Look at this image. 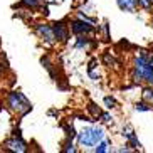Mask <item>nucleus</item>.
I'll return each mask as SVG.
<instances>
[{
    "mask_svg": "<svg viewBox=\"0 0 153 153\" xmlns=\"http://www.w3.org/2000/svg\"><path fill=\"white\" fill-rule=\"evenodd\" d=\"M136 81H145L153 84V68L148 62V59L145 56H140L135 59V72H133Z\"/></svg>",
    "mask_w": 153,
    "mask_h": 153,
    "instance_id": "1",
    "label": "nucleus"
},
{
    "mask_svg": "<svg viewBox=\"0 0 153 153\" xmlns=\"http://www.w3.org/2000/svg\"><path fill=\"white\" fill-rule=\"evenodd\" d=\"M9 106L20 114H25L27 111H30V103L27 101V98L22 93H17V91L9 94Z\"/></svg>",
    "mask_w": 153,
    "mask_h": 153,
    "instance_id": "2",
    "label": "nucleus"
},
{
    "mask_svg": "<svg viewBox=\"0 0 153 153\" xmlns=\"http://www.w3.org/2000/svg\"><path fill=\"white\" fill-rule=\"evenodd\" d=\"M77 141H79L81 146H94L98 143L93 128H84L81 133H77Z\"/></svg>",
    "mask_w": 153,
    "mask_h": 153,
    "instance_id": "3",
    "label": "nucleus"
},
{
    "mask_svg": "<svg viewBox=\"0 0 153 153\" xmlns=\"http://www.w3.org/2000/svg\"><path fill=\"white\" fill-rule=\"evenodd\" d=\"M71 30L76 34V36H88V34H91V32L94 30V27H93V24L91 22H86V20H74L71 25Z\"/></svg>",
    "mask_w": 153,
    "mask_h": 153,
    "instance_id": "4",
    "label": "nucleus"
},
{
    "mask_svg": "<svg viewBox=\"0 0 153 153\" xmlns=\"http://www.w3.org/2000/svg\"><path fill=\"white\" fill-rule=\"evenodd\" d=\"M4 146H5V150H9V152H15V153H24V152H27V143L24 141V140H20V138H10V140H7L4 143Z\"/></svg>",
    "mask_w": 153,
    "mask_h": 153,
    "instance_id": "5",
    "label": "nucleus"
},
{
    "mask_svg": "<svg viewBox=\"0 0 153 153\" xmlns=\"http://www.w3.org/2000/svg\"><path fill=\"white\" fill-rule=\"evenodd\" d=\"M52 27V34H54V39L61 42H66L69 39V29L68 25H64L62 22H56L54 25H51Z\"/></svg>",
    "mask_w": 153,
    "mask_h": 153,
    "instance_id": "6",
    "label": "nucleus"
},
{
    "mask_svg": "<svg viewBox=\"0 0 153 153\" xmlns=\"http://www.w3.org/2000/svg\"><path fill=\"white\" fill-rule=\"evenodd\" d=\"M36 30L41 37H44L45 41H54V34H52V27L51 25H45V24H37Z\"/></svg>",
    "mask_w": 153,
    "mask_h": 153,
    "instance_id": "7",
    "label": "nucleus"
},
{
    "mask_svg": "<svg viewBox=\"0 0 153 153\" xmlns=\"http://www.w3.org/2000/svg\"><path fill=\"white\" fill-rule=\"evenodd\" d=\"M120 9L125 10V12H135L136 7H138V0H116Z\"/></svg>",
    "mask_w": 153,
    "mask_h": 153,
    "instance_id": "8",
    "label": "nucleus"
},
{
    "mask_svg": "<svg viewBox=\"0 0 153 153\" xmlns=\"http://www.w3.org/2000/svg\"><path fill=\"white\" fill-rule=\"evenodd\" d=\"M123 136H126V140H128V141H130L135 148H140V146H141V145H140V141L136 140L135 131H133V128H131V126H126L125 130H123Z\"/></svg>",
    "mask_w": 153,
    "mask_h": 153,
    "instance_id": "9",
    "label": "nucleus"
},
{
    "mask_svg": "<svg viewBox=\"0 0 153 153\" xmlns=\"http://www.w3.org/2000/svg\"><path fill=\"white\" fill-rule=\"evenodd\" d=\"M98 146L94 148V152L96 153H106V152H109V141H106V140H101V141H98Z\"/></svg>",
    "mask_w": 153,
    "mask_h": 153,
    "instance_id": "10",
    "label": "nucleus"
},
{
    "mask_svg": "<svg viewBox=\"0 0 153 153\" xmlns=\"http://www.w3.org/2000/svg\"><path fill=\"white\" fill-rule=\"evenodd\" d=\"M22 4L29 9H39V0H22Z\"/></svg>",
    "mask_w": 153,
    "mask_h": 153,
    "instance_id": "11",
    "label": "nucleus"
},
{
    "mask_svg": "<svg viewBox=\"0 0 153 153\" xmlns=\"http://www.w3.org/2000/svg\"><path fill=\"white\" fill-rule=\"evenodd\" d=\"M138 7H141V9H145V10H150L153 7V4L150 0H138Z\"/></svg>",
    "mask_w": 153,
    "mask_h": 153,
    "instance_id": "12",
    "label": "nucleus"
},
{
    "mask_svg": "<svg viewBox=\"0 0 153 153\" xmlns=\"http://www.w3.org/2000/svg\"><path fill=\"white\" fill-rule=\"evenodd\" d=\"M143 99L153 104V91H152V89H145V91H143Z\"/></svg>",
    "mask_w": 153,
    "mask_h": 153,
    "instance_id": "13",
    "label": "nucleus"
},
{
    "mask_svg": "<svg viewBox=\"0 0 153 153\" xmlns=\"http://www.w3.org/2000/svg\"><path fill=\"white\" fill-rule=\"evenodd\" d=\"M104 104H106V108H114V106H116V101H114V99L113 98H109V96H106V98H104Z\"/></svg>",
    "mask_w": 153,
    "mask_h": 153,
    "instance_id": "14",
    "label": "nucleus"
},
{
    "mask_svg": "<svg viewBox=\"0 0 153 153\" xmlns=\"http://www.w3.org/2000/svg\"><path fill=\"white\" fill-rule=\"evenodd\" d=\"M152 108H153V106H146L145 103H138V104L135 106V109H136V111H150Z\"/></svg>",
    "mask_w": 153,
    "mask_h": 153,
    "instance_id": "15",
    "label": "nucleus"
},
{
    "mask_svg": "<svg viewBox=\"0 0 153 153\" xmlns=\"http://www.w3.org/2000/svg\"><path fill=\"white\" fill-rule=\"evenodd\" d=\"M89 111L93 113V114H94V116H99V114H101V111H99V109L96 108V104H93V103L89 104Z\"/></svg>",
    "mask_w": 153,
    "mask_h": 153,
    "instance_id": "16",
    "label": "nucleus"
},
{
    "mask_svg": "<svg viewBox=\"0 0 153 153\" xmlns=\"http://www.w3.org/2000/svg\"><path fill=\"white\" fill-rule=\"evenodd\" d=\"M99 116H101V120H103L104 123H109V121H111V116H109L108 113H104V114H99Z\"/></svg>",
    "mask_w": 153,
    "mask_h": 153,
    "instance_id": "17",
    "label": "nucleus"
},
{
    "mask_svg": "<svg viewBox=\"0 0 153 153\" xmlns=\"http://www.w3.org/2000/svg\"><path fill=\"white\" fill-rule=\"evenodd\" d=\"M64 152H76V148H74V146H72V143H68L66 145V146H64Z\"/></svg>",
    "mask_w": 153,
    "mask_h": 153,
    "instance_id": "18",
    "label": "nucleus"
},
{
    "mask_svg": "<svg viewBox=\"0 0 153 153\" xmlns=\"http://www.w3.org/2000/svg\"><path fill=\"white\" fill-rule=\"evenodd\" d=\"M4 71H5V66L2 62H0V76H2V74H4Z\"/></svg>",
    "mask_w": 153,
    "mask_h": 153,
    "instance_id": "19",
    "label": "nucleus"
},
{
    "mask_svg": "<svg viewBox=\"0 0 153 153\" xmlns=\"http://www.w3.org/2000/svg\"><path fill=\"white\" fill-rule=\"evenodd\" d=\"M39 2H52V0H39Z\"/></svg>",
    "mask_w": 153,
    "mask_h": 153,
    "instance_id": "20",
    "label": "nucleus"
},
{
    "mask_svg": "<svg viewBox=\"0 0 153 153\" xmlns=\"http://www.w3.org/2000/svg\"><path fill=\"white\" fill-rule=\"evenodd\" d=\"M150 2H152V4H153V0H150Z\"/></svg>",
    "mask_w": 153,
    "mask_h": 153,
    "instance_id": "21",
    "label": "nucleus"
}]
</instances>
